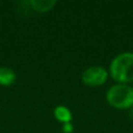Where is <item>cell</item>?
Instances as JSON below:
<instances>
[{
  "label": "cell",
  "instance_id": "cell-7",
  "mask_svg": "<svg viewBox=\"0 0 133 133\" xmlns=\"http://www.w3.org/2000/svg\"><path fill=\"white\" fill-rule=\"evenodd\" d=\"M62 131H63V133H71V132L74 131L72 124H71V123H66V124H63Z\"/></svg>",
  "mask_w": 133,
  "mask_h": 133
},
{
  "label": "cell",
  "instance_id": "cell-4",
  "mask_svg": "<svg viewBox=\"0 0 133 133\" xmlns=\"http://www.w3.org/2000/svg\"><path fill=\"white\" fill-rule=\"evenodd\" d=\"M28 4L32 6L34 11L39 13H44V12L51 11L53 7L56 5V1L55 0H32Z\"/></svg>",
  "mask_w": 133,
  "mask_h": 133
},
{
  "label": "cell",
  "instance_id": "cell-2",
  "mask_svg": "<svg viewBox=\"0 0 133 133\" xmlns=\"http://www.w3.org/2000/svg\"><path fill=\"white\" fill-rule=\"evenodd\" d=\"M106 102L112 108L126 110L133 106V87L129 84H115L106 91Z\"/></svg>",
  "mask_w": 133,
  "mask_h": 133
},
{
  "label": "cell",
  "instance_id": "cell-3",
  "mask_svg": "<svg viewBox=\"0 0 133 133\" xmlns=\"http://www.w3.org/2000/svg\"><path fill=\"white\" fill-rule=\"evenodd\" d=\"M109 71L104 66L92 65L82 72V82L88 87H101L108 81Z\"/></svg>",
  "mask_w": 133,
  "mask_h": 133
},
{
  "label": "cell",
  "instance_id": "cell-5",
  "mask_svg": "<svg viewBox=\"0 0 133 133\" xmlns=\"http://www.w3.org/2000/svg\"><path fill=\"white\" fill-rule=\"evenodd\" d=\"M54 116L55 118L62 124H66V123H71L72 119V113L69 110L66 106L64 105H58L54 110Z\"/></svg>",
  "mask_w": 133,
  "mask_h": 133
},
{
  "label": "cell",
  "instance_id": "cell-8",
  "mask_svg": "<svg viewBox=\"0 0 133 133\" xmlns=\"http://www.w3.org/2000/svg\"><path fill=\"white\" fill-rule=\"evenodd\" d=\"M130 110H131V112H130V115H131V118L133 119V106H132L131 109H130Z\"/></svg>",
  "mask_w": 133,
  "mask_h": 133
},
{
  "label": "cell",
  "instance_id": "cell-6",
  "mask_svg": "<svg viewBox=\"0 0 133 133\" xmlns=\"http://www.w3.org/2000/svg\"><path fill=\"white\" fill-rule=\"evenodd\" d=\"M16 75L11 68L0 66V85H11L14 83Z\"/></svg>",
  "mask_w": 133,
  "mask_h": 133
},
{
  "label": "cell",
  "instance_id": "cell-1",
  "mask_svg": "<svg viewBox=\"0 0 133 133\" xmlns=\"http://www.w3.org/2000/svg\"><path fill=\"white\" fill-rule=\"evenodd\" d=\"M109 75L118 84H129L133 82V53L124 51L118 54L111 61Z\"/></svg>",
  "mask_w": 133,
  "mask_h": 133
}]
</instances>
